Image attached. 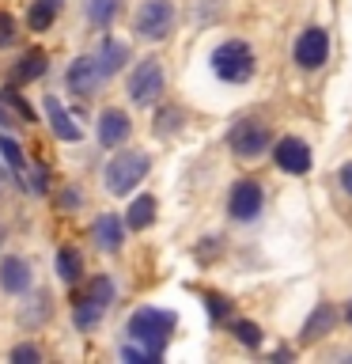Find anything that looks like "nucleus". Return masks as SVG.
Segmentation results:
<instances>
[{"label": "nucleus", "mask_w": 352, "mask_h": 364, "mask_svg": "<svg viewBox=\"0 0 352 364\" xmlns=\"http://www.w3.org/2000/svg\"><path fill=\"white\" fill-rule=\"evenodd\" d=\"M182 125H186V114H182L178 107H163L155 114V133L159 136H170V133H178Z\"/></svg>", "instance_id": "nucleus-21"}, {"label": "nucleus", "mask_w": 352, "mask_h": 364, "mask_svg": "<svg viewBox=\"0 0 352 364\" xmlns=\"http://www.w3.org/2000/svg\"><path fill=\"white\" fill-rule=\"evenodd\" d=\"M273 164L280 171H288V175H307L314 164V156H311V148H307V141H299V136H280L277 148H273Z\"/></svg>", "instance_id": "nucleus-8"}, {"label": "nucleus", "mask_w": 352, "mask_h": 364, "mask_svg": "<svg viewBox=\"0 0 352 364\" xmlns=\"http://www.w3.org/2000/svg\"><path fill=\"white\" fill-rule=\"evenodd\" d=\"M45 4H57V8H61V0H45Z\"/></svg>", "instance_id": "nucleus-33"}, {"label": "nucleus", "mask_w": 352, "mask_h": 364, "mask_svg": "<svg viewBox=\"0 0 352 364\" xmlns=\"http://www.w3.org/2000/svg\"><path fill=\"white\" fill-rule=\"evenodd\" d=\"M57 19V4H45V0H34L31 11H27V23L31 31H50V23Z\"/></svg>", "instance_id": "nucleus-22"}, {"label": "nucleus", "mask_w": 352, "mask_h": 364, "mask_svg": "<svg viewBox=\"0 0 352 364\" xmlns=\"http://www.w3.org/2000/svg\"><path fill=\"white\" fill-rule=\"evenodd\" d=\"M148 167H152V156H148V152H141V148H121V152L106 164V171H102V178H106V190L114 193V198H125V193H133V190L144 182Z\"/></svg>", "instance_id": "nucleus-2"}, {"label": "nucleus", "mask_w": 352, "mask_h": 364, "mask_svg": "<svg viewBox=\"0 0 352 364\" xmlns=\"http://www.w3.org/2000/svg\"><path fill=\"white\" fill-rule=\"evenodd\" d=\"M45 73V50H27L11 68V84H31Z\"/></svg>", "instance_id": "nucleus-17"}, {"label": "nucleus", "mask_w": 352, "mask_h": 364, "mask_svg": "<svg viewBox=\"0 0 352 364\" xmlns=\"http://www.w3.org/2000/svg\"><path fill=\"white\" fill-rule=\"evenodd\" d=\"M337 182H341V190H345V193H352V164H345V167H341Z\"/></svg>", "instance_id": "nucleus-31"}, {"label": "nucleus", "mask_w": 352, "mask_h": 364, "mask_svg": "<svg viewBox=\"0 0 352 364\" xmlns=\"http://www.w3.org/2000/svg\"><path fill=\"white\" fill-rule=\"evenodd\" d=\"M0 99H4L8 107H11V110L19 114V122H34V107H31V102H27V99L19 95L16 87H4V91H0Z\"/></svg>", "instance_id": "nucleus-27"}, {"label": "nucleus", "mask_w": 352, "mask_h": 364, "mask_svg": "<svg viewBox=\"0 0 352 364\" xmlns=\"http://www.w3.org/2000/svg\"><path fill=\"white\" fill-rule=\"evenodd\" d=\"M170 334H175V315L163 311V307H141V311L129 318V338L136 346H144L148 360L163 357V346H167Z\"/></svg>", "instance_id": "nucleus-1"}, {"label": "nucleus", "mask_w": 352, "mask_h": 364, "mask_svg": "<svg viewBox=\"0 0 352 364\" xmlns=\"http://www.w3.org/2000/svg\"><path fill=\"white\" fill-rule=\"evenodd\" d=\"M84 300L99 304L102 311H106V307L114 304V281H110V277H102V273H99V277H91V284H87V296H84Z\"/></svg>", "instance_id": "nucleus-20"}, {"label": "nucleus", "mask_w": 352, "mask_h": 364, "mask_svg": "<svg viewBox=\"0 0 352 364\" xmlns=\"http://www.w3.org/2000/svg\"><path fill=\"white\" fill-rule=\"evenodd\" d=\"M345 318H348V326H352V304H348V311H345Z\"/></svg>", "instance_id": "nucleus-32"}, {"label": "nucleus", "mask_w": 352, "mask_h": 364, "mask_svg": "<svg viewBox=\"0 0 352 364\" xmlns=\"http://www.w3.org/2000/svg\"><path fill=\"white\" fill-rule=\"evenodd\" d=\"M11 360L16 364H34V360H42V349L38 346H16L11 349Z\"/></svg>", "instance_id": "nucleus-29"}, {"label": "nucleus", "mask_w": 352, "mask_h": 364, "mask_svg": "<svg viewBox=\"0 0 352 364\" xmlns=\"http://www.w3.org/2000/svg\"><path fill=\"white\" fill-rule=\"evenodd\" d=\"M129 136H133V122H129L125 110L110 107V110L99 114V144L102 148H121Z\"/></svg>", "instance_id": "nucleus-10"}, {"label": "nucleus", "mask_w": 352, "mask_h": 364, "mask_svg": "<svg viewBox=\"0 0 352 364\" xmlns=\"http://www.w3.org/2000/svg\"><path fill=\"white\" fill-rule=\"evenodd\" d=\"M254 68H258V61H254L250 42L231 38V42H220L212 50V73L220 76L224 84H246V80L254 76Z\"/></svg>", "instance_id": "nucleus-3"}, {"label": "nucleus", "mask_w": 352, "mask_h": 364, "mask_svg": "<svg viewBox=\"0 0 352 364\" xmlns=\"http://www.w3.org/2000/svg\"><path fill=\"white\" fill-rule=\"evenodd\" d=\"M91 239L99 243V250H106V255H118V250H121V239H125L121 216H114V213L95 216V224H91Z\"/></svg>", "instance_id": "nucleus-13"}, {"label": "nucleus", "mask_w": 352, "mask_h": 364, "mask_svg": "<svg viewBox=\"0 0 352 364\" xmlns=\"http://www.w3.org/2000/svg\"><path fill=\"white\" fill-rule=\"evenodd\" d=\"M45 118H50L53 133L61 136L65 144H76L79 136H84V133H79V125L72 122V114H68V110L61 107V99H57V95H50V99H45Z\"/></svg>", "instance_id": "nucleus-15"}, {"label": "nucleus", "mask_w": 352, "mask_h": 364, "mask_svg": "<svg viewBox=\"0 0 352 364\" xmlns=\"http://www.w3.org/2000/svg\"><path fill=\"white\" fill-rule=\"evenodd\" d=\"M53 266H57V277H61L65 284H76L79 277H84V258H79V250H72V247L57 250Z\"/></svg>", "instance_id": "nucleus-19"}, {"label": "nucleus", "mask_w": 352, "mask_h": 364, "mask_svg": "<svg viewBox=\"0 0 352 364\" xmlns=\"http://www.w3.org/2000/svg\"><path fill=\"white\" fill-rule=\"evenodd\" d=\"M231 334L243 341L246 349H258V346H261V326L250 323V318H235V323H231Z\"/></svg>", "instance_id": "nucleus-24"}, {"label": "nucleus", "mask_w": 352, "mask_h": 364, "mask_svg": "<svg viewBox=\"0 0 352 364\" xmlns=\"http://www.w3.org/2000/svg\"><path fill=\"white\" fill-rule=\"evenodd\" d=\"M159 91H163V65L155 57H148V61H141L129 73V99L136 107H152V99H159Z\"/></svg>", "instance_id": "nucleus-6"}, {"label": "nucleus", "mask_w": 352, "mask_h": 364, "mask_svg": "<svg viewBox=\"0 0 352 364\" xmlns=\"http://www.w3.org/2000/svg\"><path fill=\"white\" fill-rule=\"evenodd\" d=\"M155 209H159V201L152 198V193H141L129 209H125V228H133V232H144L148 224L155 220Z\"/></svg>", "instance_id": "nucleus-16"}, {"label": "nucleus", "mask_w": 352, "mask_h": 364, "mask_svg": "<svg viewBox=\"0 0 352 364\" xmlns=\"http://www.w3.org/2000/svg\"><path fill=\"white\" fill-rule=\"evenodd\" d=\"M11 42H16V19L0 16V46H11Z\"/></svg>", "instance_id": "nucleus-30"}, {"label": "nucleus", "mask_w": 352, "mask_h": 364, "mask_svg": "<svg viewBox=\"0 0 352 364\" xmlns=\"http://www.w3.org/2000/svg\"><path fill=\"white\" fill-rule=\"evenodd\" d=\"M227 144H231V152H235V156L258 159L261 152H269L273 133H269V125H265V122L243 118V122H235V125H231V133H227Z\"/></svg>", "instance_id": "nucleus-5"}, {"label": "nucleus", "mask_w": 352, "mask_h": 364, "mask_svg": "<svg viewBox=\"0 0 352 364\" xmlns=\"http://www.w3.org/2000/svg\"><path fill=\"white\" fill-rule=\"evenodd\" d=\"M72 318H76V326H79V330H91V326H99V318H102V307H99V304H91V300H79Z\"/></svg>", "instance_id": "nucleus-26"}, {"label": "nucleus", "mask_w": 352, "mask_h": 364, "mask_svg": "<svg viewBox=\"0 0 352 364\" xmlns=\"http://www.w3.org/2000/svg\"><path fill=\"white\" fill-rule=\"evenodd\" d=\"M329 57V34L322 27H307L295 38V65L299 68H322Z\"/></svg>", "instance_id": "nucleus-9"}, {"label": "nucleus", "mask_w": 352, "mask_h": 364, "mask_svg": "<svg viewBox=\"0 0 352 364\" xmlns=\"http://www.w3.org/2000/svg\"><path fill=\"white\" fill-rule=\"evenodd\" d=\"M261 205H265V193H261V186L254 178H238L235 186H231V201H227V213L235 216V220H258V213H261Z\"/></svg>", "instance_id": "nucleus-7"}, {"label": "nucleus", "mask_w": 352, "mask_h": 364, "mask_svg": "<svg viewBox=\"0 0 352 364\" xmlns=\"http://www.w3.org/2000/svg\"><path fill=\"white\" fill-rule=\"evenodd\" d=\"M133 31L141 34V38H152V42L167 38V34L175 31V4H170V0H144L133 16Z\"/></svg>", "instance_id": "nucleus-4"}, {"label": "nucleus", "mask_w": 352, "mask_h": 364, "mask_svg": "<svg viewBox=\"0 0 352 364\" xmlns=\"http://www.w3.org/2000/svg\"><path fill=\"white\" fill-rule=\"evenodd\" d=\"M114 11H118V0H91L87 4V16L95 27H106V23L114 19Z\"/></svg>", "instance_id": "nucleus-28"}, {"label": "nucleus", "mask_w": 352, "mask_h": 364, "mask_svg": "<svg viewBox=\"0 0 352 364\" xmlns=\"http://www.w3.org/2000/svg\"><path fill=\"white\" fill-rule=\"evenodd\" d=\"M0 289H4L8 296H19V292L31 289V266L19 255H8L4 262H0Z\"/></svg>", "instance_id": "nucleus-14"}, {"label": "nucleus", "mask_w": 352, "mask_h": 364, "mask_svg": "<svg viewBox=\"0 0 352 364\" xmlns=\"http://www.w3.org/2000/svg\"><path fill=\"white\" fill-rule=\"evenodd\" d=\"M0 243H4V228H0Z\"/></svg>", "instance_id": "nucleus-34"}, {"label": "nucleus", "mask_w": 352, "mask_h": 364, "mask_svg": "<svg viewBox=\"0 0 352 364\" xmlns=\"http://www.w3.org/2000/svg\"><path fill=\"white\" fill-rule=\"evenodd\" d=\"M204 307H209V318H212V323H227V318H231V300H227V296H220V292H209V296H204Z\"/></svg>", "instance_id": "nucleus-25"}, {"label": "nucleus", "mask_w": 352, "mask_h": 364, "mask_svg": "<svg viewBox=\"0 0 352 364\" xmlns=\"http://www.w3.org/2000/svg\"><path fill=\"white\" fill-rule=\"evenodd\" d=\"M95 57H99L102 76H114V73H118V68H121L125 61H129V46L118 42V38H106V42H102V50H99Z\"/></svg>", "instance_id": "nucleus-18"}, {"label": "nucleus", "mask_w": 352, "mask_h": 364, "mask_svg": "<svg viewBox=\"0 0 352 364\" xmlns=\"http://www.w3.org/2000/svg\"><path fill=\"white\" fill-rule=\"evenodd\" d=\"M68 91H76V95H91L99 84H102V68H99V57H76L72 65H68Z\"/></svg>", "instance_id": "nucleus-11"}, {"label": "nucleus", "mask_w": 352, "mask_h": 364, "mask_svg": "<svg viewBox=\"0 0 352 364\" xmlns=\"http://www.w3.org/2000/svg\"><path fill=\"white\" fill-rule=\"evenodd\" d=\"M0 156H4L8 159V164H11V171H16V175L23 178V175H27V159H23V148H19V141H11V136L4 133V136H0Z\"/></svg>", "instance_id": "nucleus-23"}, {"label": "nucleus", "mask_w": 352, "mask_h": 364, "mask_svg": "<svg viewBox=\"0 0 352 364\" xmlns=\"http://www.w3.org/2000/svg\"><path fill=\"white\" fill-rule=\"evenodd\" d=\"M334 326H337V311H334V304H314V311L307 315V323L299 330V341L303 346H314V341H322L326 334H334Z\"/></svg>", "instance_id": "nucleus-12"}]
</instances>
